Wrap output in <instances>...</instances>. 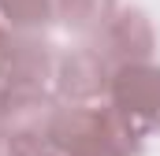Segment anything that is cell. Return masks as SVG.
<instances>
[{
  "instance_id": "obj_2",
  "label": "cell",
  "mask_w": 160,
  "mask_h": 156,
  "mask_svg": "<svg viewBox=\"0 0 160 156\" xmlns=\"http://www.w3.org/2000/svg\"><path fill=\"white\" fill-rule=\"evenodd\" d=\"M56 93L63 97V100H71V104H89L93 97H101L104 89H108V60H104V52L101 48H75V52H67V56H60L56 60Z\"/></svg>"
},
{
  "instance_id": "obj_6",
  "label": "cell",
  "mask_w": 160,
  "mask_h": 156,
  "mask_svg": "<svg viewBox=\"0 0 160 156\" xmlns=\"http://www.w3.org/2000/svg\"><path fill=\"white\" fill-rule=\"evenodd\" d=\"M112 15H116V0H60V19L78 34L104 30Z\"/></svg>"
},
{
  "instance_id": "obj_5",
  "label": "cell",
  "mask_w": 160,
  "mask_h": 156,
  "mask_svg": "<svg viewBox=\"0 0 160 156\" xmlns=\"http://www.w3.org/2000/svg\"><path fill=\"white\" fill-rule=\"evenodd\" d=\"M0 19L11 30H45L60 19V0H0Z\"/></svg>"
},
{
  "instance_id": "obj_3",
  "label": "cell",
  "mask_w": 160,
  "mask_h": 156,
  "mask_svg": "<svg viewBox=\"0 0 160 156\" xmlns=\"http://www.w3.org/2000/svg\"><path fill=\"white\" fill-rule=\"evenodd\" d=\"M56 60L60 56L52 52L48 41L22 37V41H11L0 75L8 82V89H41L48 78L56 75Z\"/></svg>"
},
{
  "instance_id": "obj_1",
  "label": "cell",
  "mask_w": 160,
  "mask_h": 156,
  "mask_svg": "<svg viewBox=\"0 0 160 156\" xmlns=\"http://www.w3.org/2000/svg\"><path fill=\"white\" fill-rule=\"evenodd\" d=\"M112 108L134 130H157L160 126V67L153 63H119L108 82Z\"/></svg>"
},
{
  "instance_id": "obj_4",
  "label": "cell",
  "mask_w": 160,
  "mask_h": 156,
  "mask_svg": "<svg viewBox=\"0 0 160 156\" xmlns=\"http://www.w3.org/2000/svg\"><path fill=\"white\" fill-rule=\"evenodd\" d=\"M104 60L119 63H142L153 56V26L142 11H119L104 26Z\"/></svg>"
},
{
  "instance_id": "obj_8",
  "label": "cell",
  "mask_w": 160,
  "mask_h": 156,
  "mask_svg": "<svg viewBox=\"0 0 160 156\" xmlns=\"http://www.w3.org/2000/svg\"><path fill=\"white\" fill-rule=\"evenodd\" d=\"M38 156H52V153H48V149H41V153H38Z\"/></svg>"
},
{
  "instance_id": "obj_7",
  "label": "cell",
  "mask_w": 160,
  "mask_h": 156,
  "mask_svg": "<svg viewBox=\"0 0 160 156\" xmlns=\"http://www.w3.org/2000/svg\"><path fill=\"white\" fill-rule=\"evenodd\" d=\"M8 48H11V34H8V22L0 19V67H4V56H8Z\"/></svg>"
}]
</instances>
